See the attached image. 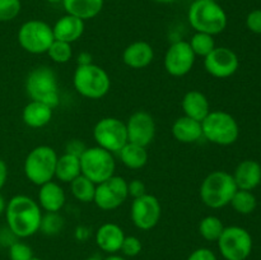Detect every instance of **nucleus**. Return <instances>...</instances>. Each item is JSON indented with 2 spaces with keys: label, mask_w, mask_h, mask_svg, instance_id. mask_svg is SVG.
Wrapping results in <instances>:
<instances>
[{
  "label": "nucleus",
  "mask_w": 261,
  "mask_h": 260,
  "mask_svg": "<svg viewBox=\"0 0 261 260\" xmlns=\"http://www.w3.org/2000/svg\"><path fill=\"white\" fill-rule=\"evenodd\" d=\"M145 185L143 181L140 180H133L130 183H127V193H129L130 196H133L134 199L139 198V196H143L145 193Z\"/></svg>",
  "instance_id": "obj_38"
},
{
  "label": "nucleus",
  "mask_w": 261,
  "mask_h": 260,
  "mask_svg": "<svg viewBox=\"0 0 261 260\" xmlns=\"http://www.w3.org/2000/svg\"><path fill=\"white\" fill-rule=\"evenodd\" d=\"M78 64L79 65H87V64H91V55L87 53H82L78 56Z\"/></svg>",
  "instance_id": "obj_42"
},
{
  "label": "nucleus",
  "mask_w": 261,
  "mask_h": 260,
  "mask_svg": "<svg viewBox=\"0 0 261 260\" xmlns=\"http://www.w3.org/2000/svg\"><path fill=\"white\" fill-rule=\"evenodd\" d=\"M5 208H7V203H5V199L4 196L0 194V216L5 212Z\"/></svg>",
  "instance_id": "obj_43"
},
{
  "label": "nucleus",
  "mask_w": 261,
  "mask_h": 260,
  "mask_svg": "<svg viewBox=\"0 0 261 260\" xmlns=\"http://www.w3.org/2000/svg\"><path fill=\"white\" fill-rule=\"evenodd\" d=\"M93 137L98 147L111 153L120 152L127 143L126 125L116 117H105L94 126Z\"/></svg>",
  "instance_id": "obj_11"
},
{
  "label": "nucleus",
  "mask_w": 261,
  "mask_h": 260,
  "mask_svg": "<svg viewBox=\"0 0 261 260\" xmlns=\"http://www.w3.org/2000/svg\"><path fill=\"white\" fill-rule=\"evenodd\" d=\"M25 89L32 101L42 102L51 109H55L60 102L56 74L48 66L33 69L27 76Z\"/></svg>",
  "instance_id": "obj_4"
},
{
  "label": "nucleus",
  "mask_w": 261,
  "mask_h": 260,
  "mask_svg": "<svg viewBox=\"0 0 261 260\" xmlns=\"http://www.w3.org/2000/svg\"><path fill=\"white\" fill-rule=\"evenodd\" d=\"M154 58L153 47L144 41H137L127 46L122 54V60L133 69H142L149 65Z\"/></svg>",
  "instance_id": "obj_20"
},
{
  "label": "nucleus",
  "mask_w": 261,
  "mask_h": 260,
  "mask_svg": "<svg viewBox=\"0 0 261 260\" xmlns=\"http://www.w3.org/2000/svg\"><path fill=\"white\" fill-rule=\"evenodd\" d=\"M188 260H217L216 254L212 250L201 247V249H196L190 254Z\"/></svg>",
  "instance_id": "obj_39"
},
{
  "label": "nucleus",
  "mask_w": 261,
  "mask_h": 260,
  "mask_svg": "<svg viewBox=\"0 0 261 260\" xmlns=\"http://www.w3.org/2000/svg\"><path fill=\"white\" fill-rule=\"evenodd\" d=\"M30 260H42V259H40V257H35V256H33L32 259H30Z\"/></svg>",
  "instance_id": "obj_48"
},
{
  "label": "nucleus",
  "mask_w": 261,
  "mask_h": 260,
  "mask_svg": "<svg viewBox=\"0 0 261 260\" xmlns=\"http://www.w3.org/2000/svg\"><path fill=\"white\" fill-rule=\"evenodd\" d=\"M46 2L51 3V4H56V3H63V0H46Z\"/></svg>",
  "instance_id": "obj_46"
},
{
  "label": "nucleus",
  "mask_w": 261,
  "mask_h": 260,
  "mask_svg": "<svg viewBox=\"0 0 261 260\" xmlns=\"http://www.w3.org/2000/svg\"><path fill=\"white\" fill-rule=\"evenodd\" d=\"M63 227V218L56 213H48L46 217H42L40 229H42L46 235H55Z\"/></svg>",
  "instance_id": "obj_34"
},
{
  "label": "nucleus",
  "mask_w": 261,
  "mask_h": 260,
  "mask_svg": "<svg viewBox=\"0 0 261 260\" xmlns=\"http://www.w3.org/2000/svg\"><path fill=\"white\" fill-rule=\"evenodd\" d=\"M195 63V54L191 50L190 43L177 41L168 47L165 55V68L173 76L186 75L193 69Z\"/></svg>",
  "instance_id": "obj_14"
},
{
  "label": "nucleus",
  "mask_w": 261,
  "mask_h": 260,
  "mask_svg": "<svg viewBox=\"0 0 261 260\" xmlns=\"http://www.w3.org/2000/svg\"><path fill=\"white\" fill-rule=\"evenodd\" d=\"M182 110L185 116L201 122L211 112V106L205 94L199 91H190L184 96Z\"/></svg>",
  "instance_id": "obj_22"
},
{
  "label": "nucleus",
  "mask_w": 261,
  "mask_h": 260,
  "mask_svg": "<svg viewBox=\"0 0 261 260\" xmlns=\"http://www.w3.org/2000/svg\"><path fill=\"white\" fill-rule=\"evenodd\" d=\"M239 65L237 55L227 47H214L213 51L204 58L205 70L216 78L223 79L233 75Z\"/></svg>",
  "instance_id": "obj_15"
},
{
  "label": "nucleus",
  "mask_w": 261,
  "mask_h": 260,
  "mask_svg": "<svg viewBox=\"0 0 261 260\" xmlns=\"http://www.w3.org/2000/svg\"><path fill=\"white\" fill-rule=\"evenodd\" d=\"M10 260H30L33 257L32 249L24 242L15 241L9 246Z\"/></svg>",
  "instance_id": "obj_35"
},
{
  "label": "nucleus",
  "mask_w": 261,
  "mask_h": 260,
  "mask_svg": "<svg viewBox=\"0 0 261 260\" xmlns=\"http://www.w3.org/2000/svg\"><path fill=\"white\" fill-rule=\"evenodd\" d=\"M223 229V223L216 216L205 217V218L201 219L200 224H199V232L206 241H218Z\"/></svg>",
  "instance_id": "obj_30"
},
{
  "label": "nucleus",
  "mask_w": 261,
  "mask_h": 260,
  "mask_svg": "<svg viewBox=\"0 0 261 260\" xmlns=\"http://www.w3.org/2000/svg\"><path fill=\"white\" fill-rule=\"evenodd\" d=\"M81 161L76 155L65 153L58 158L55 168V176L61 183H71L81 175Z\"/></svg>",
  "instance_id": "obj_26"
},
{
  "label": "nucleus",
  "mask_w": 261,
  "mask_h": 260,
  "mask_svg": "<svg viewBox=\"0 0 261 260\" xmlns=\"http://www.w3.org/2000/svg\"><path fill=\"white\" fill-rule=\"evenodd\" d=\"M203 137L218 145H231L240 134L239 124L232 115L224 111H211L201 121Z\"/></svg>",
  "instance_id": "obj_7"
},
{
  "label": "nucleus",
  "mask_w": 261,
  "mask_h": 260,
  "mask_svg": "<svg viewBox=\"0 0 261 260\" xmlns=\"http://www.w3.org/2000/svg\"><path fill=\"white\" fill-rule=\"evenodd\" d=\"M194 2H196V0H194Z\"/></svg>",
  "instance_id": "obj_49"
},
{
  "label": "nucleus",
  "mask_w": 261,
  "mask_h": 260,
  "mask_svg": "<svg viewBox=\"0 0 261 260\" xmlns=\"http://www.w3.org/2000/svg\"><path fill=\"white\" fill-rule=\"evenodd\" d=\"M54 38L58 41L71 43L82 37L84 32V20L74 15L66 14L61 17L53 27Z\"/></svg>",
  "instance_id": "obj_19"
},
{
  "label": "nucleus",
  "mask_w": 261,
  "mask_h": 260,
  "mask_svg": "<svg viewBox=\"0 0 261 260\" xmlns=\"http://www.w3.org/2000/svg\"><path fill=\"white\" fill-rule=\"evenodd\" d=\"M172 134L178 142L194 143L203 137L201 122L188 116H181L173 122Z\"/></svg>",
  "instance_id": "obj_23"
},
{
  "label": "nucleus",
  "mask_w": 261,
  "mask_h": 260,
  "mask_svg": "<svg viewBox=\"0 0 261 260\" xmlns=\"http://www.w3.org/2000/svg\"><path fill=\"white\" fill-rule=\"evenodd\" d=\"M64 9L82 20L97 17L103 8V0H63Z\"/></svg>",
  "instance_id": "obj_25"
},
{
  "label": "nucleus",
  "mask_w": 261,
  "mask_h": 260,
  "mask_svg": "<svg viewBox=\"0 0 261 260\" xmlns=\"http://www.w3.org/2000/svg\"><path fill=\"white\" fill-rule=\"evenodd\" d=\"M246 25L251 32L261 35V9H255L249 13L246 18Z\"/></svg>",
  "instance_id": "obj_37"
},
{
  "label": "nucleus",
  "mask_w": 261,
  "mask_h": 260,
  "mask_svg": "<svg viewBox=\"0 0 261 260\" xmlns=\"http://www.w3.org/2000/svg\"><path fill=\"white\" fill-rule=\"evenodd\" d=\"M125 233L116 223H105L97 229L96 242L101 250L109 254H115L121 249Z\"/></svg>",
  "instance_id": "obj_18"
},
{
  "label": "nucleus",
  "mask_w": 261,
  "mask_h": 260,
  "mask_svg": "<svg viewBox=\"0 0 261 260\" xmlns=\"http://www.w3.org/2000/svg\"><path fill=\"white\" fill-rule=\"evenodd\" d=\"M125 125L127 132V142L147 148L154 139L155 122L148 112H134Z\"/></svg>",
  "instance_id": "obj_16"
},
{
  "label": "nucleus",
  "mask_w": 261,
  "mask_h": 260,
  "mask_svg": "<svg viewBox=\"0 0 261 260\" xmlns=\"http://www.w3.org/2000/svg\"><path fill=\"white\" fill-rule=\"evenodd\" d=\"M5 217L10 232L22 239L35 235L42 221L40 205L25 195H15L8 201Z\"/></svg>",
  "instance_id": "obj_1"
},
{
  "label": "nucleus",
  "mask_w": 261,
  "mask_h": 260,
  "mask_svg": "<svg viewBox=\"0 0 261 260\" xmlns=\"http://www.w3.org/2000/svg\"><path fill=\"white\" fill-rule=\"evenodd\" d=\"M120 251H121L125 256H137V255L140 254V251H142V242H140V240L135 236H125Z\"/></svg>",
  "instance_id": "obj_36"
},
{
  "label": "nucleus",
  "mask_w": 261,
  "mask_h": 260,
  "mask_svg": "<svg viewBox=\"0 0 261 260\" xmlns=\"http://www.w3.org/2000/svg\"><path fill=\"white\" fill-rule=\"evenodd\" d=\"M53 117V109L42 102L31 101L30 103L25 105L23 109L22 119L24 124L30 127H42L50 122Z\"/></svg>",
  "instance_id": "obj_24"
},
{
  "label": "nucleus",
  "mask_w": 261,
  "mask_h": 260,
  "mask_svg": "<svg viewBox=\"0 0 261 260\" xmlns=\"http://www.w3.org/2000/svg\"><path fill=\"white\" fill-rule=\"evenodd\" d=\"M237 189L234 178L226 171H213L200 186V198L206 206L219 209L228 205Z\"/></svg>",
  "instance_id": "obj_3"
},
{
  "label": "nucleus",
  "mask_w": 261,
  "mask_h": 260,
  "mask_svg": "<svg viewBox=\"0 0 261 260\" xmlns=\"http://www.w3.org/2000/svg\"><path fill=\"white\" fill-rule=\"evenodd\" d=\"M234 183L240 190H254L261 183V166L256 161H242L234 170Z\"/></svg>",
  "instance_id": "obj_17"
},
{
  "label": "nucleus",
  "mask_w": 261,
  "mask_h": 260,
  "mask_svg": "<svg viewBox=\"0 0 261 260\" xmlns=\"http://www.w3.org/2000/svg\"><path fill=\"white\" fill-rule=\"evenodd\" d=\"M38 203L47 213H58L65 204V193L58 183L48 181L41 185L38 191Z\"/></svg>",
  "instance_id": "obj_21"
},
{
  "label": "nucleus",
  "mask_w": 261,
  "mask_h": 260,
  "mask_svg": "<svg viewBox=\"0 0 261 260\" xmlns=\"http://www.w3.org/2000/svg\"><path fill=\"white\" fill-rule=\"evenodd\" d=\"M86 150L83 143H81L79 140H71L68 145H66V153H70V154L76 155V157H81L82 153Z\"/></svg>",
  "instance_id": "obj_40"
},
{
  "label": "nucleus",
  "mask_w": 261,
  "mask_h": 260,
  "mask_svg": "<svg viewBox=\"0 0 261 260\" xmlns=\"http://www.w3.org/2000/svg\"><path fill=\"white\" fill-rule=\"evenodd\" d=\"M105 260H127V259H126V257H124V256H120V255L111 254V255H109V256H107Z\"/></svg>",
  "instance_id": "obj_44"
},
{
  "label": "nucleus",
  "mask_w": 261,
  "mask_h": 260,
  "mask_svg": "<svg viewBox=\"0 0 261 260\" xmlns=\"http://www.w3.org/2000/svg\"><path fill=\"white\" fill-rule=\"evenodd\" d=\"M189 23L196 32L216 36L227 27V14L214 0H196L189 9Z\"/></svg>",
  "instance_id": "obj_2"
},
{
  "label": "nucleus",
  "mask_w": 261,
  "mask_h": 260,
  "mask_svg": "<svg viewBox=\"0 0 261 260\" xmlns=\"http://www.w3.org/2000/svg\"><path fill=\"white\" fill-rule=\"evenodd\" d=\"M58 154L48 145H40L28 153L24 162V173L35 185H43L55 176Z\"/></svg>",
  "instance_id": "obj_6"
},
{
  "label": "nucleus",
  "mask_w": 261,
  "mask_h": 260,
  "mask_svg": "<svg viewBox=\"0 0 261 260\" xmlns=\"http://www.w3.org/2000/svg\"><path fill=\"white\" fill-rule=\"evenodd\" d=\"M20 12V0H0V22L13 20Z\"/></svg>",
  "instance_id": "obj_33"
},
{
  "label": "nucleus",
  "mask_w": 261,
  "mask_h": 260,
  "mask_svg": "<svg viewBox=\"0 0 261 260\" xmlns=\"http://www.w3.org/2000/svg\"><path fill=\"white\" fill-rule=\"evenodd\" d=\"M157 3H162V4H170V3L176 2V0H154Z\"/></svg>",
  "instance_id": "obj_45"
},
{
  "label": "nucleus",
  "mask_w": 261,
  "mask_h": 260,
  "mask_svg": "<svg viewBox=\"0 0 261 260\" xmlns=\"http://www.w3.org/2000/svg\"><path fill=\"white\" fill-rule=\"evenodd\" d=\"M84 260H99L98 257H88V259H84Z\"/></svg>",
  "instance_id": "obj_47"
},
{
  "label": "nucleus",
  "mask_w": 261,
  "mask_h": 260,
  "mask_svg": "<svg viewBox=\"0 0 261 260\" xmlns=\"http://www.w3.org/2000/svg\"><path fill=\"white\" fill-rule=\"evenodd\" d=\"M47 54L53 61L59 64H64L70 60L71 56H73V50H71L70 43L64 42V41L54 40V42L48 47Z\"/></svg>",
  "instance_id": "obj_32"
},
{
  "label": "nucleus",
  "mask_w": 261,
  "mask_h": 260,
  "mask_svg": "<svg viewBox=\"0 0 261 260\" xmlns=\"http://www.w3.org/2000/svg\"><path fill=\"white\" fill-rule=\"evenodd\" d=\"M218 249L226 260H246L252 251V237L239 226L224 227L218 239Z\"/></svg>",
  "instance_id": "obj_9"
},
{
  "label": "nucleus",
  "mask_w": 261,
  "mask_h": 260,
  "mask_svg": "<svg viewBox=\"0 0 261 260\" xmlns=\"http://www.w3.org/2000/svg\"><path fill=\"white\" fill-rule=\"evenodd\" d=\"M81 172L96 185L112 177L115 173V160L111 152L101 147L86 148L82 155Z\"/></svg>",
  "instance_id": "obj_8"
},
{
  "label": "nucleus",
  "mask_w": 261,
  "mask_h": 260,
  "mask_svg": "<svg viewBox=\"0 0 261 260\" xmlns=\"http://www.w3.org/2000/svg\"><path fill=\"white\" fill-rule=\"evenodd\" d=\"M73 83L76 92L89 99H98L106 96L111 86L106 70L92 63L78 65L74 71Z\"/></svg>",
  "instance_id": "obj_5"
},
{
  "label": "nucleus",
  "mask_w": 261,
  "mask_h": 260,
  "mask_svg": "<svg viewBox=\"0 0 261 260\" xmlns=\"http://www.w3.org/2000/svg\"><path fill=\"white\" fill-rule=\"evenodd\" d=\"M191 50L194 51L195 56H203L205 58L206 55L213 51V48L216 47V42H214V38L212 35H208V33H201L196 32L195 35L191 37L190 42Z\"/></svg>",
  "instance_id": "obj_31"
},
{
  "label": "nucleus",
  "mask_w": 261,
  "mask_h": 260,
  "mask_svg": "<svg viewBox=\"0 0 261 260\" xmlns=\"http://www.w3.org/2000/svg\"><path fill=\"white\" fill-rule=\"evenodd\" d=\"M70 190L76 200L82 201V203H89V201L94 200L96 184L81 173L70 183Z\"/></svg>",
  "instance_id": "obj_28"
},
{
  "label": "nucleus",
  "mask_w": 261,
  "mask_h": 260,
  "mask_svg": "<svg viewBox=\"0 0 261 260\" xmlns=\"http://www.w3.org/2000/svg\"><path fill=\"white\" fill-rule=\"evenodd\" d=\"M119 153L121 162L132 170H139L144 167L148 162V152L145 147L134 144V143L127 142Z\"/></svg>",
  "instance_id": "obj_27"
},
{
  "label": "nucleus",
  "mask_w": 261,
  "mask_h": 260,
  "mask_svg": "<svg viewBox=\"0 0 261 260\" xmlns=\"http://www.w3.org/2000/svg\"><path fill=\"white\" fill-rule=\"evenodd\" d=\"M161 203L154 195L144 194L134 199L132 204V221L135 226L143 231L152 229L157 226L161 219Z\"/></svg>",
  "instance_id": "obj_13"
},
{
  "label": "nucleus",
  "mask_w": 261,
  "mask_h": 260,
  "mask_svg": "<svg viewBox=\"0 0 261 260\" xmlns=\"http://www.w3.org/2000/svg\"><path fill=\"white\" fill-rule=\"evenodd\" d=\"M127 196V181L114 175L96 186L93 201L102 211H112L122 205Z\"/></svg>",
  "instance_id": "obj_12"
},
{
  "label": "nucleus",
  "mask_w": 261,
  "mask_h": 260,
  "mask_svg": "<svg viewBox=\"0 0 261 260\" xmlns=\"http://www.w3.org/2000/svg\"><path fill=\"white\" fill-rule=\"evenodd\" d=\"M8 177V167L3 160H0V190L5 185V181Z\"/></svg>",
  "instance_id": "obj_41"
},
{
  "label": "nucleus",
  "mask_w": 261,
  "mask_h": 260,
  "mask_svg": "<svg viewBox=\"0 0 261 260\" xmlns=\"http://www.w3.org/2000/svg\"><path fill=\"white\" fill-rule=\"evenodd\" d=\"M54 40L53 27L42 20H28L18 31V42L31 54L47 53Z\"/></svg>",
  "instance_id": "obj_10"
},
{
  "label": "nucleus",
  "mask_w": 261,
  "mask_h": 260,
  "mask_svg": "<svg viewBox=\"0 0 261 260\" xmlns=\"http://www.w3.org/2000/svg\"><path fill=\"white\" fill-rule=\"evenodd\" d=\"M232 208L240 214H250L256 209L257 200L256 196L249 190H237L232 198L231 203Z\"/></svg>",
  "instance_id": "obj_29"
}]
</instances>
